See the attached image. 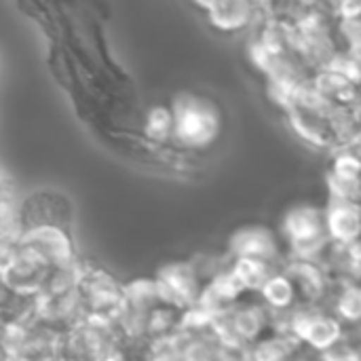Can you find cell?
<instances>
[{"mask_svg": "<svg viewBox=\"0 0 361 361\" xmlns=\"http://www.w3.org/2000/svg\"><path fill=\"white\" fill-rule=\"evenodd\" d=\"M231 326H233L237 341H252L262 330V315L256 309H241L231 319Z\"/></svg>", "mask_w": 361, "mask_h": 361, "instance_id": "2e32d148", "label": "cell"}, {"mask_svg": "<svg viewBox=\"0 0 361 361\" xmlns=\"http://www.w3.org/2000/svg\"><path fill=\"white\" fill-rule=\"evenodd\" d=\"M336 311L341 317L349 322H360L361 319V288L349 286L343 290L341 298L336 300Z\"/></svg>", "mask_w": 361, "mask_h": 361, "instance_id": "e0dca14e", "label": "cell"}, {"mask_svg": "<svg viewBox=\"0 0 361 361\" xmlns=\"http://www.w3.org/2000/svg\"><path fill=\"white\" fill-rule=\"evenodd\" d=\"M292 332L317 351H330L341 341V324L322 313H298L292 322Z\"/></svg>", "mask_w": 361, "mask_h": 361, "instance_id": "ba28073f", "label": "cell"}, {"mask_svg": "<svg viewBox=\"0 0 361 361\" xmlns=\"http://www.w3.org/2000/svg\"><path fill=\"white\" fill-rule=\"evenodd\" d=\"M176 118L171 104H157L148 108L144 116V135L154 144H167L173 140Z\"/></svg>", "mask_w": 361, "mask_h": 361, "instance_id": "7c38bea8", "label": "cell"}, {"mask_svg": "<svg viewBox=\"0 0 361 361\" xmlns=\"http://www.w3.org/2000/svg\"><path fill=\"white\" fill-rule=\"evenodd\" d=\"M360 125H361V102H360Z\"/></svg>", "mask_w": 361, "mask_h": 361, "instance_id": "cb8c5ba5", "label": "cell"}, {"mask_svg": "<svg viewBox=\"0 0 361 361\" xmlns=\"http://www.w3.org/2000/svg\"><path fill=\"white\" fill-rule=\"evenodd\" d=\"M157 292L163 305L173 309L178 307H192L199 302L203 290L199 288V277L190 264H169L157 277Z\"/></svg>", "mask_w": 361, "mask_h": 361, "instance_id": "8992f818", "label": "cell"}, {"mask_svg": "<svg viewBox=\"0 0 361 361\" xmlns=\"http://www.w3.org/2000/svg\"><path fill=\"white\" fill-rule=\"evenodd\" d=\"M332 102L326 99L313 80L300 82L286 106V116L292 125V129L311 146L324 148V150H334L336 148V137L330 125V112H332Z\"/></svg>", "mask_w": 361, "mask_h": 361, "instance_id": "7a4b0ae2", "label": "cell"}, {"mask_svg": "<svg viewBox=\"0 0 361 361\" xmlns=\"http://www.w3.org/2000/svg\"><path fill=\"white\" fill-rule=\"evenodd\" d=\"M231 252L235 258H258L273 262L279 254L273 233L264 226H247L231 237Z\"/></svg>", "mask_w": 361, "mask_h": 361, "instance_id": "8fae6325", "label": "cell"}, {"mask_svg": "<svg viewBox=\"0 0 361 361\" xmlns=\"http://www.w3.org/2000/svg\"><path fill=\"white\" fill-rule=\"evenodd\" d=\"M264 13L267 8L258 0H218L207 11V19L218 32L235 34L247 27H256Z\"/></svg>", "mask_w": 361, "mask_h": 361, "instance_id": "52a82bcc", "label": "cell"}, {"mask_svg": "<svg viewBox=\"0 0 361 361\" xmlns=\"http://www.w3.org/2000/svg\"><path fill=\"white\" fill-rule=\"evenodd\" d=\"M326 220L334 243L355 245L361 241V203L330 199Z\"/></svg>", "mask_w": 361, "mask_h": 361, "instance_id": "9c48e42d", "label": "cell"}, {"mask_svg": "<svg viewBox=\"0 0 361 361\" xmlns=\"http://www.w3.org/2000/svg\"><path fill=\"white\" fill-rule=\"evenodd\" d=\"M19 224L23 231L38 226H59L70 231L72 203L57 190H38L19 201Z\"/></svg>", "mask_w": 361, "mask_h": 361, "instance_id": "277c9868", "label": "cell"}, {"mask_svg": "<svg viewBox=\"0 0 361 361\" xmlns=\"http://www.w3.org/2000/svg\"><path fill=\"white\" fill-rule=\"evenodd\" d=\"M313 85L317 87V91L330 99L332 104L338 106H360L361 102V85L355 80H351L349 76H345L343 72H338L332 66H324L319 70H315L311 74Z\"/></svg>", "mask_w": 361, "mask_h": 361, "instance_id": "30bf717a", "label": "cell"}, {"mask_svg": "<svg viewBox=\"0 0 361 361\" xmlns=\"http://www.w3.org/2000/svg\"><path fill=\"white\" fill-rule=\"evenodd\" d=\"M283 233L292 250L302 258H311L319 254L328 245V241H332L328 231L326 209H319L309 203L296 205L286 214Z\"/></svg>", "mask_w": 361, "mask_h": 361, "instance_id": "3957f363", "label": "cell"}, {"mask_svg": "<svg viewBox=\"0 0 361 361\" xmlns=\"http://www.w3.org/2000/svg\"><path fill=\"white\" fill-rule=\"evenodd\" d=\"M260 292H262L267 305L281 311V309L292 307L298 290H296V283L292 281L290 275H271V279L264 283V288Z\"/></svg>", "mask_w": 361, "mask_h": 361, "instance_id": "9a60e30c", "label": "cell"}, {"mask_svg": "<svg viewBox=\"0 0 361 361\" xmlns=\"http://www.w3.org/2000/svg\"><path fill=\"white\" fill-rule=\"evenodd\" d=\"M290 271H292L290 277L296 283V290H300L309 300L319 298V294L324 292V277L315 264H311L305 258V260H298L296 264H292Z\"/></svg>", "mask_w": 361, "mask_h": 361, "instance_id": "5bb4252c", "label": "cell"}, {"mask_svg": "<svg viewBox=\"0 0 361 361\" xmlns=\"http://www.w3.org/2000/svg\"><path fill=\"white\" fill-rule=\"evenodd\" d=\"M21 245H25L30 252H34L38 258H42L53 271L55 269H70L76 262L74 243L70 237V231L59 226H38L23 231Z\"/></svg>", "mask_w": 361, "mask_h": 361, "instance_id": "5b68a950", "label": "cell"}, {"mask_svg": "<svg viewBox=\"0 0 361 361\" xmlns=\"http://www.w3.org/2000/svg\"><path fill=\"white\" fill-rule=\"evenodd\" d=\"M212 360H214V355H212L209 347H207V345H203V343H192V345L186 349V353H184V361H212Z\"/></svg>", "mask_w": 361, "mask_h": 361, "instance_id": "d6986e66", "label": "cell"}, {"mask_svg": "<svg viewBox=\"0 0 361 361\" xmlns=\"http://www.w3.org/2000/svg\"><path fill=\"white\" fill-rule=\"evenodd\" d=\"M192 2H195V4H197L201 11H205V13H207V11H209V8H212V6H214L218 0H192Z\"/></svg>", "mask_w": 361, "mask_h": 361, "instance_id": "44dd1931", "label": "cell"}, {"mask_svg": "<svg viewBox=\"0 0 361 361\" xmlns=\"http://www.w3.org/2000/svg\"><path fill=\"white\" fill-rule=\"evenodd\" d=\"M326 361H361V355L357 351L349 349V347H332L330 353L326 355Z\"/></svg>", "mask_w": 361, "mask_h": 361, "instance_id": "ffe728a7", "label": "cell"}, {"mask_svg": "<svg viewBox=\"0 0 361 361\" xmlns=\"http://www.w3.org/2000/svg\"><path fill=\"white\" fill-rule=\"evenodd\" d=\"M286 357L288 347L281 341H267L250 353V361H286Z\"/></svg>", "mask_w": 361, "mask_h": 361, "instance_id": "ac0fdd59", "label": "cell"}, {"mask_svg": "<svg viewBox=\"0 0 361 361\" xmlns=\"http://www.w3.org/2000/svg\"><path fill=\"white\" fill-rule=\"evenodd\" d=\"M97 361H121V357H116V355H102Z\"/></svg>", "mask_w": 361, "mask_h": 361, "instance_id": "7402d4cb", "label": "cell"}, {"mask_svg": "<svg viewBox=\"0 0 361 361\" xmlns=\"http://www.w3.org/2000/svg\"><path fill=\"white\" fill-rule=\"evenodd\" d=\"M169 104L176 118L173 142L180 148L199 152L218 142L222 131V112L216 102L205 95L184 91L178 93Z\"/></svg>", "mask_w": 361, "mask_h": 361, "instance_id": "6da1fadb", "label": "cell"}, {"mask_svg": "<svg viewBox=\"0 0 361 361\" xmlns=\"http://www.w3.org/2000/svg\"><path fill=\"white\" fill-rule=\"evenodd\" d=\"M258 2H260V4H262L264 8H267V6H271V4H273L275 0H258Z\"/></svg>", "mask_w": 361, "mask_h": 361, "instance_id": "603a6c76", "label": "cell"}, {"mask_svg": "<svg viewBox=\"0 0 361 361\" xmlns=\"http://www.w3.org/2000/svg\"><path fill=\"white\" fill-rule=\"evenodd\" d=\"M231 273L245 290H262L271 279V262L258 258H235Z\"/></svg>", "mask_w": 361, "mask_h": 361, "instance_id": "4fadbf2b", "label": "cell"}]
</instances>
